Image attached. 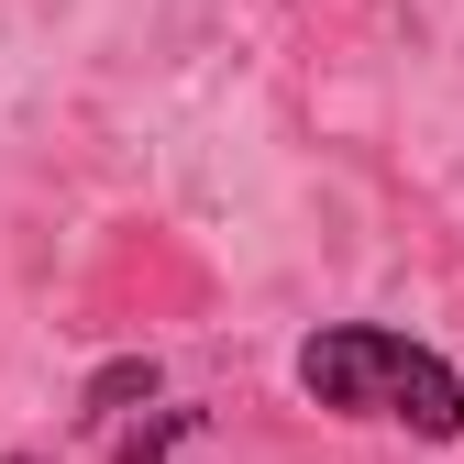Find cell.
<instances>
[{
    "label": "cell",
    "mask_w": 464,
    "mask_h": 464,
    "mask_svg": "<svg viewBox=\"0 0 464 464\" xmlns=\"http://www.w3.org/2000/svg\"><path fill=\"white\" fill-rule=\"evenodd\" d=\"M310 410L365 420V431H410V442H464V365L431 354L420 332L398 321H321L299 354H287Z\"/></svg>",
    "instance_id": "1"
},
{
    "label": "cell",
    "mask_w": 464,
    "mask_h": 464,
    "mask_svg": "<svg viewBox=\"0 0 464 464\" xmlns=\"http://www.w3.org/2000/svg\"><path fill=\"white\" fill-rule=\"evenodd\" d=\"M155 387H166V376H155V354H111V365H89V387H78V420H89V431H111V420H133Z\"/></svg>",
    "instance_id": "2"
},
{
    "label": "cell",
    "mask_w": 464,
    "mask_h": 464,
    "mask_svg": "<svg viewBox=\"0 0 464 464\" xmlns=\"http://www.w3.org/2000/svg\"><path fill=\"white\" fill-rule=\"evenodd\" d=\"M199 431V410H166V420H111V464H155Z\"/></svg>",
    "instance_id": "3"
},
{
    "label": "cell",
    "mask_w": 464,
    "mask_h": 464,
    "mask_svg": "<svg viewBox=\"0 0 464 464\" xmlns=\"http://www.w3.org/2000/svg\"><path fill=\"white\" fill-rule=\"evenodd\" d=\"M0 464H44V453H0Z\"/></svg>",
    "instance_id": "4"
}]
</instances>
